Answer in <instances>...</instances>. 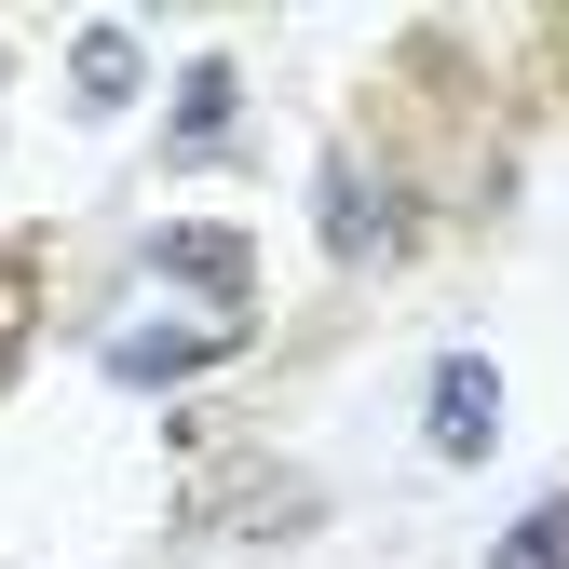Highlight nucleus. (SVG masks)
I'll return each mask as SVG.
<instances>
[{
    "instance_id": "nucleus-1",
    "label": "nucleus",
    "mask_w": 569,
    "mask_h": 569,
    "mask_svg": "<svg viewBox=\"0 0 569 569\" xmlns=\"http://www.w3.org/2000/svg\"><path fill=\"white\" fill-rule=\"evenodd\" d=\"M244 339V312H136L122 339H109V380H190V367H218V352Z\"/></svg>"
},
{
    "instance_id": "nucleus-2",
    "label": "nucleus",
    "mask_w": 569,
    "mask_h": 569,
    "mask_svg": "<svg viewBox=\"0 0 569 569\" xmlns=\"http://www.w3.org/2000/svg\"><path fill=\"white\" fill-rule=\"evenodd\" d=\"M488 420H502L488 352H448V367H435V448H448V461H488Z\"/></svg>"
},
{
    "instance_id": "nucleus-3",
    "label": "nucleus",
    "mask_w": 569,
    "mask_h": 569,
    "mask_svg": "<svg viewBox=\"0 0 569 569\" xmlns=\"http://www.w3.org/2000/svg\"><path fill=\"white\" fill-rule=\"evenodd\" d=\"M326 244H339V258H380V244H393V218H380V177L352 163V150L326 163Z\"/></svg>"
},
{
    "instance_id": "nucleus-4",
    "label": "nucleus",
    "mask_w": 569,
    "mask_h": 569,
    "mask_svg": "<svg viewBox=\"0 0 569 569\" xmlns=\"http://www.w3.org/2000/svg\"><path fill=\"white\" fill-rule=\"evenodd\" d=\"M68 82H82V109H122V96H136V41H122V28H82Z\"/></svg>"
},
{
    "instance_id": "nucleus-5",
    "label": "nucleus",
    "mask_w": 569,
    "mask_h": 569,
    "mask_svg": "<svg viewBox=\"0 0 569 569\" xmlns=\"http://www.w3.org/2000/svg\"><path fill=\"white\" fill-rule=\"evenodd\" d=\"M231 136V68H190V96H177V150H218Z\"/></svg>"
},
{
    "instance_id": "nucleus-6",
    "label": "nucleus",
    "mask_w": 569,
    "mask_h": 569,
    "mask_svg": "<svg viewBox=\"0 0 569 569\" xmlns=\"http://www.w3.org/2000/svg\"><path fill=\"white\" fill-rule=\"evenodd\" d=\"M488 569H569V502H542V516H529L502 556H488Z\"/></svg>"
},
{
    "instance_id": "nucleus-7",
    "label": "nucleus",
    "mask_w": 569,
    "mask_h": 569,
    "mask_svg": "<svg viewBox=\"0 0 569 569\" xmlns=\"http://www.w3.org/2000/svg\"><path fill=\"white\" fill-rule=\"evenodd\" d=\"M14 339H28V271H0V367H14Z\"/></svg>"
}]
</instances>
